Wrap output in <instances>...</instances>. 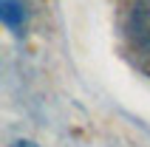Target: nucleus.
<instances>
[{
  "label": "nucleus",
  "mask_w": 150,
  "mask_h": 147,
  "mask_svg": "<svg viewBox=\"0 0 150 147\" xmlns=\"http://www.w3.org/2000/svg\"><path fill=\"white\" fill-rule=\"evenodd\" d=\"M0 23L14 37H23L28 28V8L23 0H0Z\"/></svg>",
  "instance_id": "1"
},
{
  "label": "nucleus",
  "mask_w": 150,
  "mask_h": 147,
  "mask_svg": "<svg viewBox=\"0 0 150 147\" xmlns=\"http://www.w3.org/2000/svg\"><path fill=\"white\" fill-rule=\"evenodd\" d=\"M11 147H40V144H34V141H28V139H20V141H14Z\"/></svg>",
  "instance_id": "2"
}]
</instances>
